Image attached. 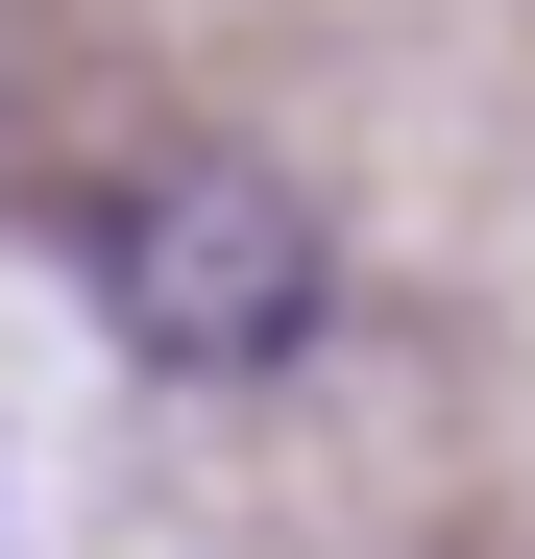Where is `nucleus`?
Listing matches in <instances>:
<instances>
[{"mask_svg": "<svg viewBox=\"0 0 535 559\" xmlns=\"http://www.w3.org/2000/svg\"><path fill=\"white\" fill-rule=\"evenodd\" d=\"M98 317H122V365L268 390V365H317L341 243H317V195H293L268 146H146L122 195H98Z\"/></svg>", "mask_w": 535, "mask_h": 559, "instance_id": "nucleus-1", "label": "nucleus"}]
</instances>
